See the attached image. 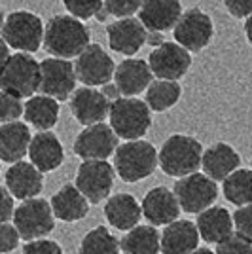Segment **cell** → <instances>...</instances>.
Wrapping results in <instances>:
<instances>
[{
  "mask_svg": "<svg viewBox=\"0 0 252 254\" xmlns=\"http://www.w3.org/2000/svg\"><path fill=\"white\" fill-rule=\"evenodd\" d=\"M91 34L82 19L74 15H53L44 25V50L53 57L72 59L89 46Z\"/></svg>",
  "mask_w": 252,
  "mask_h": 254,
  "instance_id": "obj_1",
  "label": "cell"
},
{
  "mask_svg": "<svg viewBox=\"0 0 252 254\" xmlns=\"http://www.w3.org/2000/svg\"><path fill=\"white\" fill-rule=\"evenodd\" d=\"M203 146L195 137L175 133L161 144L158 152L159 167L169 177L182 179L201 167Z\"/></svg>",
  "mask_w": 252,
  "mask_h": 254,
  "instance_id": "obj_2",
  "label": "cell"
},
{
  "mask_svg": "<svg viewBox=\"0 0 252 254\" xmlns=\"http://www.w3.org/2000/svg\"><path fill=\"white\" fill-rule=\"evenodd\" d=\"M158 165L156 146L142 138L127 140L114 152V169L124 182H140L148 179Z\"/></svg>",
  "mask_w": 252,
  "mask_h": 254,
  "instance_id": "obj_3",
  "label": "cell"
},
{
  "mask_svg": "<svg viewBox=\"0 0 252 254\" xmlns=\"http://www.w3.org/2000/svg\"><path fill=\"white\" fill-rule=\"evenodd\" d=\"M0 89L19 99L32 97L40 89V61L27 52L10 55L0 68Z\"/></svg>",
  "mask_w": 252,
  "mask_h": 254,
  "instance_id": "obj_4",
  "label": "cell"
},
{
  "mask_svg": "<svg viewBox=\"0 0 252 254\" xmlns=\"http://www.w3.org/2000/svg\"><path fill=\"white\" fill-rule=\"evenodd\" d=\"M110 126L124 140L142 138L152 127V110L137 97H118L110 105Z\"/></svg>",
  "mask_w": 252,
  "mask_h": 254,
  "instance_id": "obj_5",
  "label": "cell"
},
{
  "mask_svg": "<svg viewBox=\"0 0 252 254\" xmlns=\"http://www.w3.org/2000/svg\"><path fill=\"white\" fill-rule=\"evenodd\" d=\"M0 36L15 52L34 53L42 48L44 23L34 11L15 10L6 15Z\"/></svg>",
  "mask_w": 252,
  "mask_h": 254,
  "instance_id": "obj_6",
  "label": "cell"
},
{
  "mask_svg": "<svg viewBox=\"0 0 252 254\" xmlns=\"http://www.w3.org/2000/svg\"><path fill=\"white\" fill-rule=\"evenodd\" d=\"M173 38H175V42L184 46L188 52H203L214 38L212 17L205 10H201L197 6H191V8L182 11L177 25L173 27Z\"/></svg>",
  "mask_w": 252,
  "mask_h": 254,
  "instance_id": "obj_7",
  "label": "cell"
},
{
  "mask_svg": "<svg viewBox=\"0 0 252 254\" xmlns=\"http://www.w3.org/2000/svg\"><path fill=\"white\" fill-rule=\"evenodd\" d=\"M13 226L21 235L23 241H34L46 237L55 228V214H53L52 203L31 197L13 211Z\"/></svg>",
  "mask_w": 252,
  "mask_h": 254,
  "instance_id": "obj_8",
  "label": "cell"
},
{
  "mask_svg": "<svg viewBox=\"0 0 252 254\" xmlns=\"http://www.w3.org/2000/svg\"><path fill=\"white\" fill-rule=\"evenodd\" d=\"M173 188L180 203V209L188 214H199L201 211L209 209L218 197L216 180L197 171L179 179Z\"/></svg>",
  "mask_w": 252,
  "mask_h": 254,
  "instance_id": "obj_9",
  "label": "cell"
},
{
  "mask_svg": "<svg viewBox=\"0 0 252 254\" xmlns=\"http://www.w3.org/2000/svg\"><path fill=\"white\" fill-rule=\"evenodd\" d=\"M116 169L106 159H84L76 173V186L91 205L108 199L114 188Z\"/></svg>",
  "mask_w": 252,
  "mask_h": 254,
  "instance_id": "obj_10",
  "label": "cell"
},
{
  "mask_svg": "<svg viewBox=\"0 0 252 254\" xmlns=\"http://www.w3.org/2000/svg\"><path fill=\"white\" fill-rule=\"evenodd\" d=\"M76 68L68 59L63 57H48L40 61V93L50 95L63 103L76 89Z\"/></svg>",
  "mask_w": 252,
  "mask_h": 254,
  "instance_id": "obj_11",
  "label": "cell"
},
{
  "mask_svg": "<svg viewBox=\"0 0 252 254\" xmlns=\"http://www.w3.org/2000/svg\"><path fill=\"white\" fill-rule=\"evenodd\" d=\"M78 82L89 87H99L114 80L116 63L101 44H89L74 61Z\"/></svg>",
  "mask_w": 252,
  "mask_h": 254,
  "instance_id": "obj_12",
  "label": "cell"
},
{
  "mask_svg": "<svg viewBox=\"0 0 252 254\" xmlns=\"http://www.w3.org/2000/svg\"><path fill=\"white\" fill-rule=\"evenodd\" d=\"M146 61L156 78L180 80L188 74L191 66V52L179 42H161L150 52Z\"/></svg>",
  "mask_w": 252,
  "mask_h": 254,
  "instance_id": "obj_13",
  "label": "cell"
},
{
  "mask_svg": "<svg viewBox=\"0 0 252 254\" xmlns=\"http://www.w3.org/2000/svg\"><path fill=\"white\" fill-rule=\"evenodd\" d=\"M118 135L105 122L85 126L74 140V154L82 159H106L118 148Z\"/></svg>",
  "mask_w": 252,
  "mask_h": 254,
  "instance_id": "obj_14",
  "label": "cell"
},
{
  "mask_svg": "<svg viewBox=\"0 0 252 254\" xmlns=\"http://www.w3.org/2000/svg\"><path fill=\"white\" fill-rule=\"evenodd\" d=\"M110 50L126 57H133L148 40V29L137 17H120L106 27Z\"/></svg>",
  "mask_w": 252,
  "mask_h": 254,
  "instance_id": "obj_15",
  "label": "cell"
},
{
  "mask_svg": "<svg viewBox=\"0 0 252 254\" xmlns=\"http://www.w3.org/2000/svg\"><path fill=\"white\" fill-rule=\"evenodd\" d=\"M112 101L99 89L84 85L80 89H74L70 95V112L74 120L82 126H93L105 122L110 114Z\"/></svg>",
  "mask_w": 252,
  "mask_h": 254,
  "instance_id": "obj_16",
  "label": "cell"
},
{
  "mask_svg": "<svg viewBox=\"0 0 252 254\" xmlns=\"http://www.w3.org/2000/svg\"><path fill=\"white\" fill-rule=\"evenodd\" d=\"M154 80V72L150 68L146 59L127 57L120 64H116L114 82L120 95L137 97L146 91L150 82Z\"/></svg>",
  "mask_w": 252,
  "mask_h": 254,
  "instance_id": "obj_17",
  "label": "cell"
},
{
  "mask_svg": "<svg viewBox=\"0 0 252 254\" xmlns=\"http://www.w3.org/2000/svg\"><path fill=\"white\" fill-rule=\"evenodd\" d=\"M140 207H142V216L152 226H167V224L175 222L182 211L175 191L165 186L152 188L144 195Z\"/></svg>",
  "mask_w": 252,
  "mask_h": 254,
  "instance_id": "obj_18",
  "label": "cell"
},
{
  "mask_svg": "<svg viewBox=\"0 0 252 254\" xmlns=\"http://www.w3.org/2000/svg\"><path fill=\"white\" fill-rule=\"evenodd\" d=\"M6 188L15 199L36 197L44 188V173L31 161H15L6 171Z\"/></svg>",
  "mask_w": 252,
  "mask_h": 254,
  "instance_id": "obj_19",
  "label": "cell"
},
{
  "mask_svg": "<svg viewBox=\"0 0 252 254\" xmlns=\"http://www.w3.org/2000/svg\"><path fill=\"white\" fill-rule=\"evenodd\" d=\"M182 15L180 0H142L138 19L148 31L167 32L173 31L179 17Z\"/></svg>",
  "mask_w": 252,
  "mask_h": 254,
  "instance_id": "obj_20",
  "label": "cell"
},
{
  "mask_svg": "<svg viewBox=\"0 0 252 254\" xmlns=\"http://www.w3.org/2000/svg\"><path fill=\"white\" fill-rule=\"evenodd\" d=\"M29 158H31V163H34L42 173H50V171L59 169L63 165L64 148L55 133L38 131L31 138Z\"/></svg>",
  "mask_w": 252,
  "mask_h": 254,
  "instance_id": "obj_21",
  "label": "cell"
},
{
  "mask_svg": "<svg viewBox=\"0 0 252 254\" xmlns=\"http://www.w3.org/2000/svg\"><path fill=\"white\" fill-rule=\"evenodd\" d=\"M239 165H241V156L228 142H214L212 146L203 150L201 169L216 182H222L226 177H230L233 171L239 169Z\"/></svg>",
  "mask_w": 252,
  "mask_h": 254,
  "instance_id": "obj_22",
  "label": "cell"
},
{
  "mask_svg": "<svg viewBox=\"0 0 252 254\" xmlns=\"http://www.w3.org/2000/svg\"><path fill=\"white\" fill-rule=\"evenodd\" d=\"M199 230L195 222L175 220L161 232V253L163 254H191L199 247Z\"/></svg>",
  "mask_w": 252,
  "mask_h": 254,
  "instance_id": "obj_23",
  "label": "cell"
},
{
  "mask_svg": "<svg viewBox=\"0 0 252 254\" xmlns=\"http://www.w3.org/2000/svg\"><path fill=\"white\" fill-rule=\"evenodd\" d=\"M31 131L29 126L19 120L0 126V161L15 163L29 154L31 146Z\"/></svg>",
  "mask_w": 252,
  "mask_h": 254,
  "instance_id": "obj_24",
  "label": "cell"
},
{
  "mask_svg": "<svg viewBox=\"0 0 252 254\" xmlns=\"http://www.w3.org/2000/svg\"><path fill=\"white\" fill-rule=\"evenodd\" d=\"M52 209L55 218H59L61 222H78L85 218V214L89 211V205L82 191L78 190L76 184H64L52 195Z\"/></svg>",
  "mask_w": 252,
  "mask_h": 254,
  "instance_id": "obj_25",
  "label": "cell"
},
{
  "mask_svg": "<svg viewBox=\"0 0 252 254\" xmlns=\"http://www.w3.org/2000/svg\"><path fill=\"white\" fill-rule=\"evenodd\" d=\"M105 216L112 228L120 232H129L140 222L142 207L131 193H116L106 199Z\"/></svg>",
  "mask_w": 252,
  "mask_h": 254,
  "instance_id": "obj_26",
  "label": "cell"
},
{
  "mask_svg": "<svg viewBox=\"0 0 252 254\" xmlns=\"http://www.w3.org/2000/svg\"><path fill=\"white\" fill-rule=\"evenodd\" d=\"M197 230L203 241L207 243H220L233 233V216L226 207H212L199 212L197 216Z\"/></svg>",
  "mask_w": 252,
  "mask_h": 254,
  "instance_id": "obj_27",
  "label": "cell"
},
{
  "mask_svg": "<svg viewBox=\"0 0 252 254\" xmlns=\"http://www.w3.org/2000/svg\"><path fill=\"white\" fill-rule=\"evenodd\" d=\"M25 122L38 131H50L59 122V101L50 95H32L25 103Z\"/></svg>",
  "mask_w": 252,
  "mask_h": 254,
  "instance_id": "obj_28",
  "label": "cell"
},
{
  "mask_svg": "<svg viewBox=\"0 0 252 254\" xmlns=\"http://www.w3.org/2000/svg\"><path fill=\"white\" fill-rule=\"evenodd\" d=\"M124 254H158L161 253V233L156 226H135L120 241Z\"/></svg>",
  "mask_w": 252,
  "mask_h": 254,
  "instance_id": "obj_29",
  "label": "cell"
},
{
  "mask_svg": "<svg viewBox=\"0 0 252 254\" xmlns=\"http://www.w3.org/2000/svg\"><path fill=\"white\" fill-rule=\"evenodd\" d=\"M144 93H146L144 101H146V105L150 106L152 112H167L180 101L182 85L179 84V80L156 78V80L150 82Z\"/></svg>",
  "mask_w": 252,
  "mask_h": 254,
  "instance_id": "obj_30",
  "label": "cell"
},
{
  "mask_svg": "<svg viewBox=\"0 0 252 254\" xmlns=\"http://www.w3.org/2000/svg\"><path fill=\"white\" fill-rule=\"evenodd\" d=\"M224 197L235 207H243L252 203V171L235 169L230 177L222 180Z\"/></svg>",
  "mask_w": 252,
  "mask_h": 254,
  "instance_id": "obj_31",
  "label": "cell"
},
{
  "mask_svg": "<svg viewBox=\"0 0 252 254\" xmlns=\"http://www.w3.org/2000/svg\"><path fill=\"white\" fill-rule=\"evenodd\" d=\"M120 241L105 226H97L84 235L80 243V254H120Z\"/></svg>",
  "mask_w": 252,
  "mask_h": 254,
  "instance_id": "obj_32",
  "label": "cell"
},
{
  "mask_svg": "<svg viewBox=\"0 0 252 254\" xmlns=\"http://www.w3.org/2000/svg\"><path fill=\"white\" fill-rule=\"evenodd\" d=\"M64 10L78 19H91L103 10V0H63Z\"/></svg>",
  "mask_w": 252,
  "mask_h": 254,
  "instance_id": "obj_33",
  "label": "cell"
},
{
  "mask_svg": "<svg viewBox=\"0 0 252 254\" xmlns=\"http://www.w3.org/2000/svg\"><path fill=\"white\" fill-rule=\"evenodd\" d=\"M23 110H25V105L21 103L19 97L0 89V124L19 120L23 116Z\"/></svg>",
  "mask_w": 252,
  "mask_h": 254,
  "instance_id": "obj_34",
  "label": "cell"
},
{
  "mask_svg": "<svg viewBox=\"0 0 252 254\" xmlns=\"http://www.w3.org/2000/svg\"><path fill=\"white\" fill-rule=\"evenodd\" d=\"M142 0H103V6L108 11V15H114L116 19L120 17H131L138 13Z\"/></svg>",
  "mask_w": 252,
  "mask_h": 254,
  "instance_id": "obj_35",
  "label": "cell"
},
{
  "mask_svg": "<svg viewBox=\"0 0 252 254\" xmlns=\"http://www.w3.org/2000/svg\"><path fill=\"white\" fill-rule=\"evenodd\" d=\"M216 254H252V243L235 232L218 243Z\"/></svg>",
  "mask_w": 252,
  "mask_h": 254,
  "instance_id": "obj_36",
  "label": "cell"
},
{
  "mask_svg": "<svg viewBox=\"0 0 252 254\" xmlns=\"http://www.w3.org/2000/svg\"><path fill=\"white\" fill-rule=\"evenodd\" d=\"M233 228L252 243V203L237 207V211L233 212Z\"/></svg>",
  "mask_w": 252,
  "mask_h": 254,
  "instance_id": "obj_37",
  "label": "cell"
},
{
  "mask_svg": "<svg viewBox=\"0 0 252 254\" xmlns=\"http://www.w3.org/2000/svg\"><path fill=\"white\" fill-rule=\"evenodd\" d=\"M21 241V235L17 232V228L10 222L0 224V254H10L17 249V245Z\"/></svg>",
  "mask_w": 252,
  "mask_h": 254,
  "instance_id": "obj_38",
  "label": "cell"
},
{
  "mask_svg": "<svg viewBox=\"0 0 252 254\" xmlns=\"http://www.w3.org/2000/svg\"><path fill=\"white\" fill-rule=\"evenodd\" d=\"M23 254H63V249L57 241L40 237L34 241H27L23 247Z\"/></svg>",
  "mask_w": 252,
  "mask_h": 254,
  "instance_id": "obj_39",
  "label": "cell"
},
{
  "mask_svg": "<svg viewBox=\"0 0 252 254\" xmlns=\"http://www.w3.org/2000/svg\"><path fill=\"white\" fill-rule=\"evenodd\" d=\"M224 8L235 19H247L252 15V0H224Z\"/></svg>",
  "mask_w": 252,
  "mask_h": 254,
  "instance_id": "obj_40",
  "label": "cell"
},
{
  "mask_svg": "<svg viewBox=\"0 0 252 254\" xmlns=\"http://www.w3.org/2000/svg\"><path fill=\"white\" fill-rule=\"evenodd\" d=\"M13 195L8 191V188L0 186V224L13 218Z\"/></svg>",
  "mask_w": 252,
  "mask_h": 254,
  "instance_id": "obj_41",
  "label": "cell"
},
{
  "mask_svg": "<svg viewBox=\"0 0 252 254\" xmlns=\"http://www.w3.org/2000/svg\"><path fill=\"white\" fill-rule=\"evenodd\" d=\"M10 50H11V48L8 46V44H6V40H4L2 36H0V68L4 66V63L8 61V57L11 55Z\"/></svg>",
  "mask_w": 252,
  "mask_h": 254,
  "instance_id": "obj_42",
  "label": "cell"
},
{
  "mask_svg": "<svg viewBox=\"0 0 252 254\" xmlns=\"http://www.w3.org/2000/svg\"><path fill=\"white\" fill-rule=\"evenodd\" d=\"M245 36H247V42L252 46V15L245 19Z\"/></svg>",
  "mask_w": 252,
  "mask_h": 254,
  "instance_id": "obj_43",
  "label": "cell"
},
{
  "mask_svg": "<svg viewBox=\"0 0 252 254\" xmlns=\"http://www.w3.org/2000/svg\"><path fill=\"white\" fill-rule=\"evenodd\" d=\"M191 254H216V253H212L210 249H195Z\"/></svg>",
  "mask_w": 252,
  "mask_h": 254,
  "instance_id": "obj_44",
  "label": "cell"
},
{
  "mask_svg": "<svg viewBox=\"0 0 252 254\" xmlns=\"http://www.w3.org/2000/svg\"><path fill=\"white\" fill-rule=\"evenodd\" d=\"M4 19H6V15H4V10H2V6H0V31H2V25H4Z\"/></svg>",
  "mask_w": 252,
  "mask_h": 254,
  "instance_id": "obj_45",
  "label": "cell"
},
{
  "mask_svg": "<svg viewBox=\"0 0 252 254\" xmlns=\"http://www.w3.org/2000/svg\"><path fill=\"white\" fill-rule=\"evenodd\" d=\"M251 171H252V161H251Z\"/></svg>",
  "mask_w": 252,
  "mask_h": 254,
  "instance_id": "obj_46",
  "label": "cell"
}]
</instances>
